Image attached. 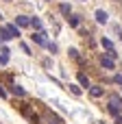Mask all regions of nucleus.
I'll list each match as a JSON object with an SVG mask.
<instances>
[{
	"label": "nucleus",
	"instance_id": "nucleus-1",
	"mask_svg": "<svg viewBox=\"0 0 122 124\" xmlns=\"http://www.w3.org/2000/svg\"><path fill=\"white\" fill-rule=\"evenodd\" d=\"M109 111L114 113V116H120L122 113V98L120 96H109Z\"/></svg>",
	"mask_w": 122,
	"mask_h": 124
},
{
	"label": "nucleus",
	"instance_id": "nucleus-2",
	"mask_svg": "<svg viewBox=\"0 0 122 124\" xmlns=\"http://www.w3.org/2000/svg\"><path fill=\"white\" fill-rule=\"evenodd\" d=\"M44 120H46V124H63V122H61V118L55 116V113H46Z\"/></svg>",
	"mask_w": 122,
	"mask_h": 124
},
{
	"label": "nucleus",
	"instance_id": "nucleus-3",
	"mask_svg": "<svg viewBox=\"0 0 122 124\" xmlns=\"http://www.w3.org/2000/svg\"><path fill=\"white\" fill-rule=\"evenodd\" d=\"M100 65H103L105 70H114V59H111V57H103V59H100Z\"/></svg>",
	"mask_w": 122,
	"mask_h": 124
},
{
	"label": "nucleus",
	"instance_id": "nucleus-4",
	"mask_svg": "<svg viewBox=\"0 0 122 124\" xmlns=\"http://www.w3.org/2000/svg\"><path fill=\"white\" fill-rule=\"evenodd\" d=\"M96 22H98V24H105V22H107V13H105L103 9L96 11Z\"/></svg>",
	"mask_w": 122,
	"mask_h": 124
},
{
	"label": "nucleus",
	"instance_id": "nucleus-5",
	"mask_svg": "<svg viewBox=\"0 0 122 124\" xmlns=\"http://www.w3.org/2000/svg\"><path fill=\"white\" fill-rule=\"evenodd\" d=\"M15 24H17V26H31V20L24 17V15H17V17H15Z\"/></svg>",
	"mask_w": 122,
	"mask_h": 124
},
{
	"label": "nucleus",
	"instance_id": "nucleus-6",
	"mask_svg": "<svg viewBox=\"0 0 122 124\" xmlns=\"http://www.w3.org/2000/svg\"><path fill=\"white\" fill-rule=\"evenodd\" d=\"M31 39H33L35 44H46V41H44V33H41V31L33 33V35H31Z\"/></svg>",
	"mask_w": 122,
	"mask_h": 124
},
{
	"label": "nucleus",
	"instance_id": "nucleus-7",
	"mask_svg": "<svg viewBox=\"0 0 122 124\" xmlns=\"http://www.w3.org/2000/svg\"><path fill=\"white\" fill-rule=\"evenodd\" d=\"M89 94H92L94 98H100V96H103V89H100V87H92V85H89Z\"/></svg>",
	"mask_w": 122,
	"mask_h": 124
},
{
	"label": "nucleus",
	"instance_id": "nucleus-8",
	"mask_svg": "<svg viewBox=\"0 0 122 124\" xmlns=\"http://www.w3.org/2000/svg\"><path fill=\"white\" fill-rule=\"evenodd\" d=\"M59 11H61L63 15H72V9H70V4H65V2H63V4L59 7Z\"/></svg>",
	"mask_w": 122,
	"mask_h": 124
},
{
	"label": "nucleus",
	"instance_id": "nucleus-9",
	"mask_svg": "<svg viewBox=\"0 0 122 124\" xmlns=\"http://www.w3.org/2000/svg\"><path fill=\"white\" fill-rule=\"evenodd\" d=\"M4 28H7V31H9V35H11V37H17V35H20V31H17V28H15V26H11V24H7V26H4Z\"/></svg>",
	"mask_w": 122,
	"mask_h": 124
},
{
	"label": "nucleus",
	"instance_id": "nucleus-10",
	"mask_svg": "<svg viewBox=\"0 0 122 124\" xmlns=\"http://www.w3.org/2000/svg\"><path fill=\"white\" fill-rule=\"evenodd\" d=\"M79 83H81V85H83V87H89V78H87V76H85V74H83V72H81V74H79Z\"/></svg>",
	"mask_w": 122,
	"mask_h": 124
},
{
	"label": "nucleus",
	"instance_id": "nucleus-11",
	"mask_svg": "<svg viewBox=\"0 0 122 124\" xmlns=\"http://www.w3.org/2000/svg\"><path fill=\"white\" fill-rule=\"evenodd\" d=\"M31 26L37 28V31H41V22H39V17H31Z\"/></svg>",
	"mask_w": 122,
	"mask_h": 124
},
{
	"label": "nucleus",
	"instance_id": "nucleus-12",
	"mask_svg": "<svg viewBox=\"0 0 122 124\" xmlns=\"http://www.w3.org/2000/svg\"><path fill=\"white\" fill-rule=\"evenodd\" d=\"M11 94H15V96H24V89L17 87V85H13V87H11Z\"/></svg>",
	"mask_w": 122,
	"mask_h": 124
},
{
	"label": "nucleus",
	"instance_id": "nucleus-13",
	"mask_svg": "<svg viewBox=\"0 0 122 124\" xmlns=\"http://www.w3.org/2000/svg\"><path fill=\"white\" fill-rule=\"evenodd\" d=\"M68 22H70V26H79V17L76 15H68Z\"/></svg>",
	"mask_w": 122,
	"mask_h": 124
},
{
	"label": "nucleus",
	"instance_id": "nucleus-14",
	"mask_svg": "<svg viewBox=\"0 0 122 124\" xmlns=\"http://www.w3.org/2000/svg\"><path fill=\"white\" fill-rule=\"evenodd\" d=\"M0 37H2V39H11V35H9V31H7V28H2V31H0Z\"/></svg>",
	"mask_w": 122,
	"mask_h": 124
},
{
	"label": "nucleus",
	"instance_id": "nucleus-15",
	"mask_svg": "<svg viewBox=\"0 0 122 124\" xmlns=\"http://www.w3.org/2000/svg\"><path fill=\"white\" fill-rule=\"evenodd\" d=\"M46 46H48V50H50V52H52V54H55V52H57V44H52V41H48V44H46Z\"/></svg>",
	"mask_w": 122,
	"mask_h": 124
},
{
	"label": "nucleus",
	"instance_id": "nucleus-16",
	"mask_svg": "<svg viewBox=\"0 0 122 124\" xmlns=\"http://www.w3.org/2000/svg\"><path fill=\"white\" fill-rule=\"evenodd\" d=\"M70 57L76 59V61H81V59H79V50H74V48H70Z\"/></svg>",
	"mask_w": 122,
	"mask_h": 124
},
{
	"label": "nucleus",
	"instance_id": "nucleus-17",
	"mask_svg": "<svg viewBox=\"0 0 122 124\" xmlns=\"http://www.w3.org/2000/svg\"><path fill=\"white\" fill-rule=\"evenodd\" d=\"M70 92H72V94H74V96H81V89H79V87H76V85H70Z\"/></svg>",
	"mask_w": 122,
	"mask_h": 124
},
{
	"label": "nucleus",
	"instance_id": "nucleus-18",
	"mask_svg": "<svg viewBox=\"0 0 122 124\" xmlns=\"http://www.w3.org/2000/svg\"><path fill=\"white\" fill-rule=\"evenodd\" d=\"M103 46H105L107 50H111V41H109V39H105V37H103Z\"/></svg>",
	"mask_w": 122,
	"mask_h": 124
},
{
	"label": "nucleus",
	"instance_id": "nucleus-19",
	"mask_svg": "<svg viewBox=\"0 0 122 124\" xmlns=\"http://www.w3.org/2000/svg\"><path fill=\"white\" fill-rule=\"evenodd\" d=\"M9 61V54H0V65H4Z\"/></svg>",
	"mask_w": 122,
	"mask_h": 124
},
{
	"label": "nucleus",
	"instance_id": "nucleus-20",
	"mask_svg": "<svg viewBox=\"0 0 122 124\" xmlns=\"http://www.w3.org/2000/svg\"><path fill=\"white\" fill-rule=\"evenodd\" d=\"M116 54H118V52H116L114 48H111V50H107V57H111V59H116Z\"/></svg>",
	"mask_w": 122,
	"mask_h": 124
},
{
	"label": "nucleus",
	"instance_id": "nucleus-21",
	"mask_svg": "<svg viewBox=\"0 0 122 124\" xmlns=\"http://www.w3.org/2000/svg\"><path fill=\"white\" fill-rule=\"evenodd\" d=\"M114 81H116V83H120V85H122V76H120V74H116V76H114Z\"/></svg>",
	"mask_w": 122,
	"mask_h": 124
},
{
	"label": "nucleus",
	"instance_id": "nucleus-22",
	"mask_svg": "<svg viewBox=\"0 0 122 124\" xmlns=\"http://www.w3.org/2000/svg\"><path fill=\"white\" fill-rule=\"evenodd\" d=\"M0 96H2V98H4V96H7V92H4V89H2V87H0Z\"/></svg>",
	"mask_w": 122,
	"mask_h": 124
},
{
	"label": "nucleus",
	"instance_id": "nucleus-23",
	"mask_svg": "<svg viewBox=\"0 0 122 124\" xmlns=\"http://www.w3.org/2000/svg\"><path fill=\"white\" fill-rule=\"evenodd\" d=\"M114 2H118V4H122V0H114Z\"/></svg>",
	"mask_w": 122,
	"mask_h": 124
},
{
	"label": "nucleus",
	"instance_id": "nucleus-24",
	"mask_svg": "<svg viewBox=\"0 0 122 124\" xmlns=\"http://www.w3.org/2000/svg\"><path fill=\"white\" fill-rule=\"evenodd\" d=\"M120 124H122V118H120Z\"/></svg>",
	"mask_w": 122,
	"mask_h": 124
},
{
	"label": "nucleus",
	"instance_id": "nucleus-25",
	"mask_svg": "<svg viewBox=\"0 0 122 124\" xmlns=\"http://www.w3.org/2000/svg\"><path fill=\"white\" fill-rule=\"evenodd\" d=\"M7 2H11V0H7Z\"/></svg>",
	"mask_w": 122,
	"mask_h": 124
}]
</instances>
